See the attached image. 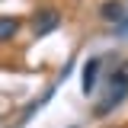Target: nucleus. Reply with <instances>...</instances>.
Wrapping results in <instances>:
<instances>
[{
    "label": "nucleus",
    "mask_w": 128,
    "mask_h": 128,
    "mask_svg": "<svg viewBox=\"0 0 128 128\" xmlns=\"http://www.w3.org/2000/svg\"><path fill=\"white\" fill-rule=\"evenodd\" d=\"M99 16H102L106 22H115V26H122L128 13H125V6H122V0H109V3H102Z\"/></svg>",
    "instance_id": "7ed1b4c3"
},
{
    "label": "nucleus",
    "mask_w": 128,
    "mask_h": 128,
    "mask_svg": "<svg viewBox=\"0 0 128 128\" xmlns=\"http://www.w3.org/2000/svg\"><path fill=\"white\" fill-rule=\"evenodd\" d=\"M99 58H90V61L83 64V93L90 96V93H96V77H99Z\"/></svg>",
    "instance_id": "20e7f679"
},
{
    "label": "nucleus",
    "mask_w": 128,
    "mask_h": 128,
    "mask_svg": "<svg viewBox=\"0 0 128 128\" xmlns=\"http://www.w3.org/2000/svg\"><path fill=\"white\" fill-rule=\"evenodd\" d=\"M125 96H128V61L122 64L115 74H112V80H109V93H106V99L96 106V118H106V115H109V112L115 109Z\"/></svg>",
    "instance_id": "f257e3e1"
},
{
    "label": "nucleus",
    "mask_w": 128,
    "mask_h": 128,
    "mask_svg": "<svg viewBox=\"0 0 128 128\" xmlns=\"http://www.w3.org/2000/svg\"><path fill=\"white\" fill-rule=\"evenodd\" d=\"M16 32H19V19H13V16H0V42H10Z\"/></svg>",
    "instance_id": "39448f33"
},
{
    "label": "nucleus",
    "mask_w": 128,
    "mask_h": 128,
    "mask_svg": "<svg viewBox=\"0 0 128 128\" xmlns=\"http://www.w3.org/2000/svg\"><path fill=\"white\" fill-rule=\"evenodd\" d=\"M61 26V13L54 10V6H45V10H38L35 19H32V32H35V38H42L48 32H54Z\"/></svg>",
    "instance_id": "f03ea898"
}]
</instances>
